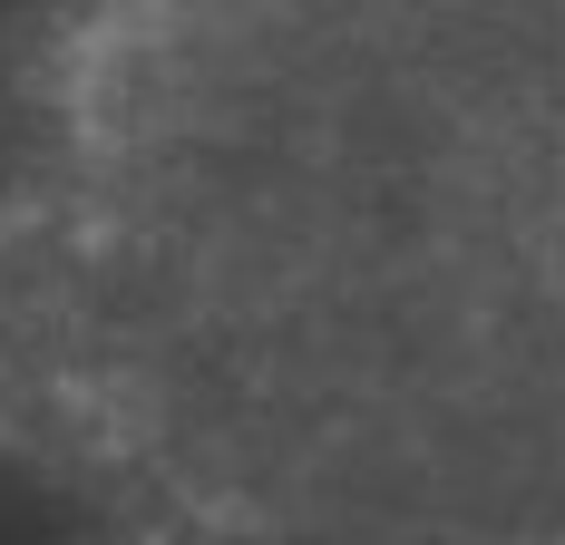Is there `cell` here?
<instances>
[{"label":"cell","instance_id":"cell-1","mask_svg":"<svg viewBox=\"0 0 565 545\" xmlns=\"http://www.w3.org/2000/svg\"><path fill=\"white\" fill-rule=\"evenodd\" d=\"M282 351L351 545H565V0H391Z\"/></svg>","mask_w":565,"mask_h":545}]
</instances>
